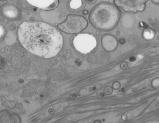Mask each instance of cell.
<instances>
[{"instance_id":"cell-1","label":"cell","mask_w":159,"mask_h":123,"mask_svg":"<svg viewBox=\"0 0 159 123\" xmlns=\"http://www.w3.org/2000/svg\"><path fill=\"white\" fill-rule=\"evenodd\" d=\"M20 42L27 50L48 58L56 56L63 46V37L55 27L42 22H25L18 31Z\"/></svg>"},{"instance_id":"cell-2","label":"cell","mask_w":159,"mask_h":123,"mask_svg":"<svg viewBox=\"0 0 159 123\" xmlns=\"http://www.w3.org/2000/svg\"><path fill=\"white\" fill-rule=\"evenodd\" d=\"M87 26V20L83 16L69 15L63 23L58 25V27L65 33L75 34L82 32Z\"/></svg>"},{"instance_id":"cell-3","label":"cell","mask_w":159,"mask_h":123,"mask_svg":"<svg viewBox=\"0 0 159 123\" xmlns=\"http://www.w3.org/2000/svg\"><path fill=\"white\" fill-rule=\"evenodd\" d=\"M148 0H115V3L125 11H142Z\"/></svg>"},{"instance_id":"cell-4","label":"cell","mask_w":159,"mask_h":123,"mask_svg":"<svg viewBox=\"0 0 159 123\" xmlns=\"http://www.w3.org/2000/svg\"><path fill=\"white\" fill-rule=\"evenodd\" d=\"M113 92V89L110 86H108L106 87L104 90V93L106 95H111Z\"/></svg>"},{"instance_id":"cell-5","label":"cell","mask_w":159,"mask_h":123,"mask_svg":"<svg viewBox=\"0 0 159 123\" xmlns=\"http://www.w3.org/2000/svg\"><path fill=\"white\" fill-rule=\"evenodd\" d=\"M120 67L122 69H125L126 67H127V63L126 62H123L121 65H120Z\"/></svg>"},{"instance_id":"cell-6","label":"cell","mask_w":159,"mask_h":123,"mask_svg":"<svg viewBox=\"0 0 159 123\" xmlns=\"http://www.w3.org/2000/svg\"><path fill=\"white\" fill-rule=\"evenodd\" d=\"M89 1H92V0H89Z\"/></svg>"},{"instance_id":"cell-7","label":"cell","mask_w":159,"mask_h":123,"mask_svg":"<svg viewBox=\"0 0 159 123\" xmlns=\"http://www.w3.org/2000/svg\"><path fill=\"white\" fill-rule=\"evenodd\" d=\"M1 1H3V0H1Z\"/></svg>"}]
</instances>
